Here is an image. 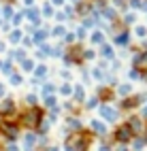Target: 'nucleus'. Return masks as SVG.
Here are the masks:
<instances>
[{"mask_svg":"<svg viewBox=\"0 0 147 151\" xmlns=\"http://www.w3.org/2000/svg\"><path fill=\"white\" fill-rule=\"evenodd\" d=\"M41 111H38V109H34V111H28V113L24 115V122L28 124V126H36L38 122H41Z\"/></svg>","mask_w":147,"mask_h":151,"instance_id":"obj_1","label":"nucleus"},{"mask_svg":"<svg viewBox=\"0 0 147 151\" xmlns=\"http://www.w3.org/2000/svg\"><path fill=\"white\" fill-rule=\"evenodd\" d=\"M130 136H132V128H130V126H122V128L115 132V138H117V140H122V143L130 140Z\"/></svg>","mask_w":147,"mask_h":151,"instance_id":"obj_2","label":"nucleus"},{"mask_svg":"<svg viewBox=\"0 0 147 151\" xmlns=\"http://www.w3.org/2000/svg\"><path fill=\"white\" fill-rule=\"evenodd\" d=\"M26 17H28V19H32V24H34V26L41 24V17H38V11H36V9H28V11H26Z\"/></svg>","mask_w":147,"mask_h":151,"instance_id":"obj_3","label":"nucleus"},{"mask_svg":"<svg viewBox=\"0 0 147 151\" xmlns=\"http://www.w3.org/2000/svg\"><path fill=\"white\" fill-rule=\"evenodd\" d=\"M100 115L104 119H109V122H113V119H115V111L111 106H100Z\"/></svg>","mask_w":147,"mask_h":151,"instance_id":"obj_4","label":"nucleus"},{"mask_svg":"<svg viewBox=\"0 0 147 151\" xmlns=\"http://www.w3.org/2000/svg\"><path fill=\"white\" fill-rule=\"evenodd\" d=\"M83 98H85L83 87L81 85H75V100H77V102H83Z\"/></svg>","mask_w":147,"mask_h":151,"instance_id":"obj_5","label":"nucleus"},{"mask_svg":"<svg viewBox=\"0 0 147 151\" xmlns=\"http://www.w3.org/2000/svg\"><path fill=\"white\" fill-rule=\"evenodd\" d=\"M9 41H11L13 45H17L19 41H22V32H19V30H15V32H11V34H9Z\"/></svg>","mask_w":147,"mask_h":151,"instance_id":"obj_6","label":"nucleus"},{"mask_svg":"<svg viewBox=\"0 0 147 151\" xmlns=\"http://www.w3.org/2000/svg\"><path fill=\"white\" fill-rule=\"evenodd\" d=\"M9 77H11V85H22V83H24L22 75H17V73H11Z\"/></svg>","mask_w":147,"mask_h":151,"instance_id":"obj_7","label":"nucleus"},{"mask_svg":"<svg viewBox=\"0 0 147 151\" xmlns=\"http://www.w3.org/2000/svg\"><path fill=\"white\" fill-rule=\"evenodd\" d=\"M34 66H36V64L32 62V60H28V58L22 62V70H26V73H28V70H34Z\"/></svg>","mask_w":147,"mask_h":151,"instance_id":"obj_8","label":"nucleus"},{"mask_svg":"<svg viewBox=\"0 0 147 151\" xmlns=\"http://www.w3.org/2000/svg\"><path fill=\"white\" fill-rule=\"evenodd\" d=\"M51 15H53V4L47 2V4L43 6V17H51Z\"/></svg>","mask_w":147,"mask_h":151,"instance_id":"obj_9","label":"nucleus"},{"mask_svg":"<svg viewBox=\"0 0 147 151\" xmlns=\"http://www.w3.org/2000/svg\"><path fill=\"white\" fill-rule=\"evenodd\" d=\"M100 53H102L104 58H111V55H113V49H111L109 45H102V49H100Z\"/></svg>","mask_w":147,"mask_h":151,"instance_id":"obj_10","label":"nucleus"},{"mask_svg":"<svg viewBox=\"0 0 147 151\" xmlns=\"http://www.w3.org/2000/svg\"><path fill=\"white\" fill-rule=\"evenodd\" d=\"M47 70H49V68H47L45 64H41V66H36V77H45V75H47Z\"/></svg>","mask_w":147,"mask_h":151,"instance_id":"obj_11","label":"nucleus"},{"mask_svg":"<svg viewBox=\"0 0 147 151\" xmlns=\"http://www.w3.org/2000/svg\"><path fill=\"white\" fill-rule=\"evenodd\" d=\"M92 128L96 130V132H98V134H104V126H102L100 122H92Z\"/></svg>","mask_w":147,"mask_h":151,"instance_id":"obj_12","label":"nucleus"},{"mask_svg":"<svg viewBox=\"0 0 147 151\" xmlns=\"http://www.w3.org/2000/svg\"><path fill=\"white\" fill-rule=\"evenodd\" d=\"M92 43H102V34L100 32H94L92 34Z\"/></svg>","mask_w":147,"mask_h":151,"instance_id":"obj_13","label":"nucleus"},{"mask_svg":"<svg viewBox=\"0 0 147 151\" xmlns=\"http://www.w3.org/2000/svg\"><path fill=\"white\" fill-rule=\"evenodd\" d=\"M60 92L68 96V94H73V87H71V85H68V83H66V85H62V87H60Z\"/></svg>","mask_w":147,"mask_h":151,"instance_id":"obj_14","label":"nucleus"},{"mask_svg":"<svg viewBox=\"0 0 147 151\" xmlns=\"http://www.w3.org/2000/svg\"><path fill=\"white\" fill-rule=\"evenodd\" d=\"M26 102H28V104H36V96H34V94H28V96H26Z\"/></svg>","mask_w":147,"mask_h":151,"instance_id":"obj_15","label":"nucleus"},{"mask_svg":"<svg viewBox=\"0 0 147 151\" xmlns=\"http://www.w3.org/2000/svg\"><path fill=\"white\" fill-rule=\"evenodd\" d=\"M45 104H47V106H55V98H53V96H47V98H45Z\"/></svg>","mask_w":147,"mask_h":151,"instance_id":"obj_16","label":"nucleus"},{"mask_svg":"<svg viewBox=\"0 0 147 151\" xmlns=\"http://www.w3.org/2000/svg\"><path fill=\"white\" fill-rule=\"evenodd\" d=\"M126 41H128V34H126V32H124V34H120V36H117V43H120V45H124Z\"/></svg>","mask_w":147,"mask_h":151,"instance_id":"obj_17","label":"nucleus"},{"mask_svg":"<svg viewBox=\"0 0 147 151\" xmlns=\"http://www.w3.org/2000/svg\"><path fill=\"white\" fill-rule=\"evenodd\" d=\"M62 34H64V28H62V26L53 28V36H62Z\"/></svg>","mask_w":147,"mask_h":151,"instance_id":"obj_18","label":"nucleus"},{"mask_svg":"<svg viewBox=\"0 0 147 151\" xmlns=\"http://www.w3.org/2000/svg\"><path fill=\"white\" fill-rule=\"evenodd\" d=\"M22 22H24V17H22V15H15V17H13V26H19Z\"/></svg>","mask_w":147,"mask_h":151,"instance_id":"obj_19","label":"nucleus"},{"mask_svg":"<svg viewBox=\"0 0 147 151\" xmlns=\"http://www.w3.org/2000/svg\"><path fill=\"white\" fill-rule=\"evenodd\" d=\"M136 34H139V36H145V34H147V30H145L143 26H139V28H136Z\"/></svg>","mask_w":147,"mask_h":151,"instance_id":"obj_20","label":"nucleus"},{"mask_svg":"<svg viewBox=\"0 0 147 151\" xmlns=\"http://www.w3.org/2000/svg\"><path fill=\"white\" fill-rule=\"evenodd\" d=\"M11 15H13V9H11V6H6V9H4V17L9 19V17H11Z\"/></svg>","mask_w":147,"mask_h":151,"instance_id":"obj_21","label":"nucleus"},{"mask_svg":"<svg viewBox=\"0 0 147 151\" xmlns=\"http://www.w3.org/2000/svg\"><path fill=\"white\" fill-rule=\"evenodd\" d=\"M130 92V85H122L120 87V94H128Z\"/></svg>","mask_w":147,"mask_h":151,"instance_id":"obj_22","label":"nucleus"},{"mask_svg":"<svg viewBox=\"0 0 147 151\" xmlns=\"http://www.w3.org/2000/svg\"><path fill=\"white\" fill-rule=\"evenodd\" d=\"M77 36L83 38V36H85V28H77Z\"/></svg>","mask_w":147,"mask_h":151,"instance_id":"obj_23","label":"nucleus"},{"mask_svg":"<svg viewBox=\"0 0 147 151\" xmlns=\"http://www.w3.org/2000/svg\"><path fill=\"white\" fill-rule=\"evenodd\" d=\"M83 58H85V60H92V58H94V51H83Z\"/></svg>","mask_w":147,"mask_h":151,"instance_id":"obj_24","label":"nucleus"},{"mask_svg":"<svg viewBox=\"0 0 147 151\" xmlns=\"http://www.w3.org/2000/svg\"><path fill=\"white\" fill-rule=\"evenodd\" d=\"M62 2H64V0H51V4H58V6H60Z\"/></svg>","mask_w":147,"mask_h":151,"instance_id":"obj_25","label":"nucleus"},{"mask_svg":"<svg viewBox=\"0 0 147 151\" xmlns=\"http://www.w3.org/2000/svg\"><path fill=\"white\" fill-rule=\"evenodd\" d=\"M9 151H17V147L15 145H9Z\"/></svg>","mask_w":147,"mask_h":151,"instance_id":"obj_26","label":"nucleus"},{"mask_svg":"<svg viewBox=\"0 0 147 151\" xmlns=\"http://www.w3.org/2000/svg\"><path fill=\"white\" fill-rule=\"evenodd\" d=\"M0 96H4V85H0Z\"/></svg>","mask_w":147,"mask_h":151,"instance_id":"obj_27","label":"nucleus"},{"mask_svg":"<svg viewBox=\"0 0 147 151\" xmlns=\"http://www.w3.org/2000/svg\"><path fill=\"white\" fill-rule=\"evenodd\" d=\"M32 2H34V0H26V4H28V6H30V4H32Z\"/></svg>","mask_w":147,"mask_h":151,"instance_id":"obj_28","label":"nucleus"},{"mask_svg":"<svg viewBox=\"0 0 147 151\" xmlns=\"http://www.w3.org/2000/svg\"><path fill=\"white\" fill-rule=\"evenodd\" d=\"M0 51H4V43H0Z\"/></svg>","mask_w":147,"mask_h":151,"instance_id":"obj_29","label":"nucleus"},{"mask_svg":"<svg viewBox=\"0 0 147 151\" xmlns=\"http://www.w3.org/2000/svg\"><path fill=\"white\" fill-rule=\"evenodd\" d=\"M143 115H145V117H147V106H145V111H143Z\"/></svg>","mask_w":147,"mask_h":151,"instance_id":"obj_30","label":"nucleus"},{"mask_svg":"<svg viewBox=\"0 0 147 151\" xmlns=\"http://www.w3.org/2000/svg\"><path fill=\"white\" fill-rule=\"evenodd\" d=\"M2 64H4V62H0V68H2Z\"/></svg>","mask_w":147,"mask_h":151,"instance_id":"obj_31","label":"nucleus"},{"mask_svg":"<svg viewBox=\"0 0 147 151\" xmlns=\"http://www.w3.org/2000/svg\"><path fill=\"white\" fill-rule=\"evenodd\" d=\"M145 79H147V75H145Z\"/></svg>","mask_w":147,"mask_h":151,"instance_id":"obj_32","label":"nucleus"}]
</instances>
